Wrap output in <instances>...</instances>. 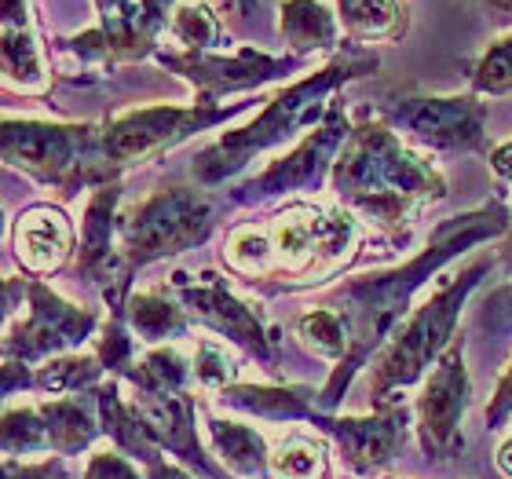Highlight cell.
Wrapping results in <instances>:
<instances>
[{
	"instance_id": "obj_1",
	"label": "cell",
	"mask_w": 512,
	"mask_h": 479,
	"mask_svg": "<svg viewBox=\"0 0 512 479\" xmlns=\"http://www.w3.org/2000/svg\"><path fill=\"white\" fill-rule=\"evenodd\" d=\"M512 227V213L505 209L502 198L472 209V213L450 216L428 235L425 249H417L406 264H395L388 271H370V275L344 278L337 286L322 289L319 300L322 308H333L344 319L348 330V355L330 370L326 384L319 388V410L337 414L344 403V395L352 388L363 366H370L374 355L392 341V333L403 326V319L414 311L417 289L425 286L428 278L439 275L454 256L469 253L483 242H502Z\"/></svg>"
},
{
	"instance_id": "obj_2",
	"label": "cell",
	"mask_w": 512,
	"mask_h": 479,
	"mask_svg": "<svg viewBox=\"0 0 512 479\" xmlns=\"http://www.w3.org/2000/svg\"><path fill=\"white\" fill-rule=\"evenodd\" d=\"M359 242L363 227L352 209L293 198L260 224H238L224 242V264L260 293H293L341 275Z\"/></svg>"
},
{
	"instance_id": "obj_3",
	"label": "cell",
	"mask_w": 512,
	"mask_h": 479,
	"mask_svg": "<svg viewBox=\"0 0 512 479\" xmlns=\"http://www.w3.org/2000/svg\"><path fill=\"white\" fill-rule=\"evenodd\" d=\"M333 198L381 231L406 227L421 209L447 198L443 172L399 139L381 118L359 114L330 176Z\"/></svg>"
},
{
	"instance_id": "obj_4",
	"label": "cell",
	"mask_w": 512,
	"mask_h": 479,
	"mask_svg": "<svg viewBox=\"0 0 512 479\" xmlns=\"http://www.w3.org/2000/svg\"><path fill=\"white\" fill-rule=\"evenodd\" d=\"M374 70H377L374 52H348V55H333L330 63L304 74L293 85L278 88L249 125L231 128V132L216 136L209 147L194 154L191 172L194 180H198V187L213 191L220 183L235 180L238 172L249 169L260 154L282 147L286 139L297 136L300 128H315L326 118L333 96L344 85H352V81L374 74Z\"/></svg>"
},
{
	"instance_id": "obj_5",
	"label": "cell",
	"mask_w": 512,
	"mask_h": 479,
	"mask_svg": "<svg viewBox=\"0 0 512 479\" xmlns=\"http://www.w3.org/2000/svg\"><path fill=\"white\" fill-rule=\"evenodd\" d=\"M491 267L494 260H472L461 275L447 278L432 297L421 300L406 315L370 370V410L403 403L406 388H414L436 370V362L458 337L461 308L469 304L472 289L480 286L483 275H491Z\"/></svg>"
},
{
	"instance_id": "obj_6",
	"label": "cell",
	"mask_w": 512,
	"mask_h": 479,
	"mask_svg": "<svg viewBox=\"0 0 512 479\" xmlns=\"http://www.w3.org/2000/svg\"><path fill=\"white\" fill-rule=\"evenodd\" d=\"M0 150L8 169L44 187H59L63 194L121 180L103 154V128L92 121L63 125V121L8 118L0 128Z\"/></svg>"
},
{
	"instance_id": "obj_7",
	"label": "cell",
	"mask_w": 512,
	"mask_h": 479,
	"mask_svg": "<svg viewBox=\"0 0 512 479\" xmlns=\"http://www.w3.org/2000/svg\"><path fill=\"white\" fill-rule=\"evenodd\" d=\"M220 205L209 191L165 183L121 216V253L132 267H150L169 256L191 253L216 231Z\"/></svg>"
},
{
	"instance_id": "obj_8",
	"label": "cell",
	"mask_w": 512,
	"mask_h": 479,
	"mask_svg": "<svg viewBox=\"0 0 512 479\" xmlns=\"http://www.w3.org/2000/svg\"><path fill=\"white\" fill-rule=\"evenodd\" d=\"M246 110V103H231V107H172V103H158V107H136L121 110L103 125V154L114 176L147 165V161L161 158L187 143L198 132H209L216 125H227Z\"/></svg>"
},
{
	"instance_id": "obj_9",
	"label": "cell",
	"mask_w": 512,
	"mask_h": 479,
	"mask_svg": "<svg viewBox=\"0 0 512 479\" xmlns=\"http://www.w3.org/2000/svg\"><path fill=\"white\" fill-rule=\"evenodd\" d=\"M355 118L348 114L344 99H333L326 118L311 128L308 136L300 139L297 147L275 158L264 172H256L253 180L238 183L231 191V202L235 205H264L275 202V198H308V194H319L322 183L333 176V165L341 158L344 143L352 136Z\"/></svg>"
},
{
	"instance_id": "obj_10",
	"label": "cell",
	"mask_w": 512,
	"mask_h": 479,
	"mask_svg": "<svg viewBox=\"0 0 512 479\" xmlns=\"http://www.w3.org/2000/svg\"><path fill=\"white\" fill-rule=\"evenodd\" d=\"M169 286L198 326L213 330L220 341L242 348L249 359H256L267 373L278 377L275 330L267 326L264 311L256 308V304H249V300H242L235 289L227 286L224 275H216V271H202V275L172 271Z\"/></svg>"
},
{
	"instance_id": "obj_11",
	"label": "cell",
	"mask_w": 512,
	"mask_h": 479,
	"mask_svg": "<svg viewBox=\"0 0 512 479\" xmlns=\"http://www.w3.org/2000/svg\"><path fill=\"white\" fill-rule=\"evenodd\" d=\"M377 118L395 132L432 150L450 154H491L487 147V103L476 92L458 96H384Z\"/></svg>"
},
{
	"instance_id": "obj_12",
	"label": "cell",
	"mask_w": 512,
	"mask_h": 479,
	"mask_svg": "<svg viewBox=\"0 0 512 479\" xmlns=\"http://www.w3.org/2000/svg\"><path fill=\"white\" fill-rule=\"evenodd\" d=\"M472 406V377L465 366V341L454 337L436 370L421 384L414 399V432L417 447L432 465H450L465 450V414Z\"/></svg>"
},
{
	"instance_id": "obj_13",
	"label": "cell",
	"mask_w": 512,
	"mask_h": 479,
	"mask_svg": "<svg viewBox=\"0 0 512 479\" xmlns=\"http://www.w3.org/2000/svg\"><path fill=\"white\" fill-rule=\"evenodd\" d=\"M99 330V311L70 304L59 297L44 278H30L26 297V319L8 322L4 333V359L41 366L44 359L77 352L85 341H92Z\"/></svg>"
},
{
	"instance_id": "obj_14",
	"label": "cell",
	"mask_w": 512,
	"mask_h": 479,
	"mask_svg": "<svg viewBox=\"0 0 512 479\" xmlns=\"http://www.w3.org/2000/svg\"><path fill=\"white\" fill-rule=\"evenodd\" d=\"M121 194V180L92 187L77 238V275L99 289L110 315H125L136 275V267L121 253Z\"/></svg>"
},
{
	"instance_id": "obj_15",
	"label": "cell",
	"mask_w": 512,
	"mask_h": 479,
	"mask_svg": "<svg viewBox=\"0 0 512 479\" xmlns=\"http://www.w3.org/2000/svg\"><path fill=\"white\" fill-rule=\"evenodd\" d=\"M158 63L169 74L183 77L194 88V103L202 107H224L220 99L253 92L271 81L297 74L304 59L297 55H267L256 48H238V52H158Z\"/></svg>"
},
{
	"instance_id": "obj_16",
	"label": "cell",
	"mask_w": 512,
	"mask_h": 479,
	"mask_svg": "<svg viewBox=\"0 0 512 479\" xmlns=\"http://www.w3.org/2000/svg\"><path fill=\"white\" fill-rule=\"evenodd\" d=\"M308 425L319 428L326 439H333L344 469L352 472L355 479H374L406 447V436L414 428V410L406 403L381 406V410H370V414H359V417L315 410L308 417Z\"/></svg>"
},
{
	"instance_id": "obj_17",
	"label": "cell",
	"mask_w": 512,
	"mask_h": 479,
	"mask_svg": "<svg viewBox=\"0 0 512 479\" xmlns=\"http://www.w3.org/2000/svg\"><path fill=\"white\" fill-rule=\"evenodd\" d=\"M180 0H136V8L128 11L118 22H96L92 30L77 33L66 41V48L81 59V63L96 66H118V63H136L147 55H158V37L161 30H169L172 11Z\"/></svg>"
},
{
	"instance_id": "obj_18",
	"label": "cell",
	"mask_w": 512,
	"mask_h": 479,
	"mask_svg": "<svg viewBox=\"0 0 512 479\" xmlns=\"http://www.w3.org/2000/svg\"><path fill=\"white\" fill-rule=\"evenodd\" d=\"M11 256L30 278H52L77 256V231L66 209L33 202L11 220Z\"/></svg>"
},
{
	"instance_id": "obj_19",
	"label": "cell",
	"mask_w": 512,
	"mask_h": 479,
	"mask_svg": "<svg viewBox=\"0 0 512 479\" xmlns=\"http://www.w3.org/2000/svg\"><path fill=\"white\" fill-rule=\"evenodd\" d=\"M132 403L172 461H180L183 469L194 472L198 479H235L224 465L209 461V454H205V443L198 439L202 403L191 392L172 395V399H132Z\"/></svg>"
},
{
	"instance_id": "obj_20",
	"label": "cell",
	"mask_w": 512,
	"mask_h": 479,
	"mask_svg": "<svg viewBox=\"0 0 512 479\" xmlns=\"http://www.w3.org/2000/svg\"><path fill=\"white\" fill-rule=\"evenodd\" d=\"M319 392L308 384H246L238 381L224 392H216L220 410H235V414L260 417V421H275V425H297L319 410Z\"/></svg>"
},
{
	"instance_id": "obj_21",
	"label": "cell",
	"mask_w": 512,
	"mask_h": 479,
	"mask_svg": "<svg viewBox=\"0 0 512 479\" xmlns=\"http://www.w3.org/2000/svg\"><path fill=\"white\" fill-rule=\"evenodd\" d=\"M205 436L213 447L216 461L224 465L235 479H271V443L260 428L231 421V417H216L209 406H202Z\"/></svg>"
},
{
	"instance_id": "obj_22",
	"label": "cell",
	"mask_w": 512,
	"mask_h": 479,
	"mask_svg": "<svg viewBox=\"0 0 512 479\" xmlns=\"http://www.w3.org/2000/svg\"><path fill=\"white\" fill-rule=\"evenodd\" d=\"M96 406H99V421H103V436L110 439V447L128 454L136 465H154L158 458H169L161 443L154 439L150 425L143 421V414L136 410V403H128L121 395V381L110 377L107 384L96 388Z\"/></svg>"
},
{
	"instance_id": "obj_23",
	"label": "cell",
	"mask_w": 512,
	"mask_h": 479,
	"mask_svg": "<svg viewBox=\"0 0 512 479\" xmlns=\"http://www.w3.org/2000/svg\"><path fill=\"white\" fill-rule=\"evenodd\" d=\"M41 417L48 428V454L59 458H77L92 450L103 436V421H99L96 388L81 395H63V399H41Z\"/></svg>"
},
{
	"instance_id": "obj_24",
	"label": "cell",
	"mask_w": 512,
	"mask_h": 479,
	"mask_svg": "<svg viewBox=\"0 0 512 479\" xmlns=\"http://www.w3.org/2000/svg\"><path fill=\"white\" fill-rule=\"evenodd\" d=\"M125 322L132 326V333H136L139 341L150 344V348L180 341L194 326V319L187 315V308H183L180 300H176L169 282L150 289H132L125 308Z\"/></svg>"
},
{
	"instance_id": "obj_25",
	"label": "cell",
	"mask_w": 512,
	"mask_h": 479,
	"mask_svg": "<svg viewBox=\"0 0 512 479\" xmlns=\"http://www.w3.org/2000/svg\"><path fill=\"white\" fill-rule=\"evenodd\" d=\"M278 33L297 59H308L315 52L333 55L341 48V19L319 0H282Z\"/></svg>"
},
{
	"instance_id": "obj_26",
	"label": "cell",
	"mask_w": 512,
	"mask_h": 479,
	"mask_svg": "<svg viewBox=\"0 0 512 479\" xmlns=\"http://www.w3.org/2000/svg\"><path fill=\"white\" fill-rule=\"evenodd\" d=\"M4 81L22 92H41L48 85V70L33 37L26 0H4Z\"/></svg>"
},
{
	"instance_id": "obj_27",
	"label": "cell",
	"mask_w": 512,
	"mask_h": 479,
	"mask_svg": "<svg viewBox=\"0 0 512 479\" xmlns=\"http://www.w3.org/2000/svg\"><path fill=\"white\" fill-rule=\"evenodd\" d=\"M118 381L132 384V399H172V395L191 392L194 359H187L180 348L161 344V348L139 355Z\"/></svg>"
},
{
	"instance_id": "obj_28",
	"label": "cell",
	"mask_w": 512,
	"mask_h": 479,
	"mask_svg": "<svg viewBox=\"0 0 512 479\" xmlns=\"http://www.w3.org/2000/svg\"><path fill=\"white\" fill-rule=\"evenodd\" d=\"M337 19L359 44H395L410 30L406 0H337Z\"/></svg>"
},
{
	"instance_id": "obj_29",
	"label": "cell",
	"mask_w": 512,
	"mask_h": 479,
	"mask_svg": "<svg viewBox=\"0 0 512 479\" xmlns=\"http://www.w3.org/2000/svg\"><path fill=\"white\" fill-rule=\"evenodd\" d=\"M103 362L92 352H66L55 359H44L41 366H33V392L48 395V399H63V395H81L99 388L103 377Z\"/></svg>"
},
{
	"instance_id": "obj_30",
	"label": "cell",
	"mask_w": 512,
	"mask_h": 479,
	"mask_svg": "<svg viewBox=\"0 0 512 479\" xmlns=\"http://www.w3.org/2000/svg\"><path fill=\"white\" fill-rule=\"evenodd\" d=\"M271 479H330L326 439L293 432L271 450Z\"/></svg>"
},
{
	"instance_id": "obj_31",
	"label": "cell",
	"mask_w": 512,
	"mask_h": 479,
	"mask_svg": "<svg viewBox=\"0 0 512 479\" xmlns=\"http://www.w3.org/2000/svg\"><path fill=\"white\" fill-rule=\"evenodd\" d=\"M293 326H297L300 344H304L311 355H319V359L333 362V366L348 355V330H344V319L333 308L311 304L308 311H300Z\"/></svg>"
},
{
	"instance_id": "obj_32",
	"label": "cell",
	"mask_w": 512,
	"mask_h": 479,
	"mask_svg": "<svg viewBox=\"0 0 512 479\" xmlns=\"http://www.w3.org/2000/svg\"><path fill=\"white\" fill-rule=\"evenodd\" d=\"M172 37L183 44V52H216L224 44V26L216 11L202 0H180L169 22Z\"/></svg>"
},
{
	"instance_id": "obj_33",
	"label": "cell",
	"mask_w": 512,
	"mask_h": 479,
	"mask_svg": "<svg viewBox=\"0 0 512 479\" xmlns=\"http://www.w3.org/2000/svg\"><path fill=\"white\" fill-rule=\"evenodd\" d=\"M0 447H4V458L15 461H26L30 454H48V428H44L41 406L33 403L4 410Z\"/></svg>"
},
{
	"instance_id": "obj_34",
	"label": "cell",
	"mask_w": 512,
	"mask_h": 479,
	"mask_svg": "<svg viewBox=\"0 0 512 479\" xmlns=\"http://www.w3.org/2000/svg\"><path fill=\"white\" fill-rule=\"evenodd\" d=\"M469 85L476 96H512V33L498 37V41L472 63Z\"/></svg>"
},
{
	"instance_id": "obj_35",
	"label": "cell",
	"mask_w": 512,
	"mask_h": 479,
	"mask_svg": "<svg viewBox=\"0 0 512 479\" xmlns=\"http://www.w3.org/2000/svg\"><path fill=\"white\" fill-rule=\"evenodd\" d=\"M238 359L231 355L227 341H216V337H205L198 341V352H194V381L205 392H224L231 384H238Z\"/></svg>"
},
{
	"instance_id": "obj_36",
	"label": "cell",
	"mask_w": 512,
	"mask_h": 479,
	"mask_svg": "<svg viewBox=\"0 0 512 479\" xmlns=\"http://www.w3.org/2000/svg\"><path fill=\"white\" fill-rule=\"evenodd\" d=\"M96 355L110 377H121L136 362V333L125 322V315H110L103 322V330L96 337Z\"/></svg>"
},
{
	"instance_id": "obj_37",
	"label": "cell",
	"mask_w": 512,
	"mask_h": 479,
	"mask_svg": "<svg viewBox=\"0 0 512 479\" xmlns=\"http://www.w3.org/2000/svg\"><path fill=\"white\" fill-rule=\"evenodd\" d=\"M81 479H147V472H139V465L121 450H99L85 461Z\"/></svg>"
},
{
	"instance_id": "obj_38",
	"label": "cell",
	"mask_w": 512,
	"mask_h": 479,
	"mask_svg": "<svg viewBox=\"0 0 512 479\" xmlns=\"http://www.w3.org/2000/svg\"><path fill=\"white\" fill-rule=\"evenodd\" d=\"M4 479H70V469H66V458H59V454L41 461L4 458Z\"/></svg>"
},
{
	"instance_id": "obj_39",
	"label": "cell",
	"mask_w": 512,
	"mask_h": 479,
	"mask_svg": "<svg viewBox=\"0 0 512 479\" xmlns=\"http://www.w3.org/2000/svg\"><path fill=\"white\" fill-rule=\"evenodd\" d=\"M509 417H512V359H509V366H505L502 381L494 384L491 403H487V428L494 432V428H502Z\"/></svg>"
},
{
	"instance_id": "obj_40",
	"label": "cell",
	"mask_w": 512,
	"mask_h": 479,
	"mask_svg": "<svg viewBox=\"0 0 512 479\" xmlns=\"http://www.w3.org/2000/svg\"><path fill=\"white\" fill-rule=\"evenodd\" d=\"M483 322L494 326V330H512V278L502 293H494L487 300V311H483Z\"/></svg>"
},
{
	"instance_id": "obj_41",
	"label": "cell",
	"mask_w": 512,
	"mask_h": 479,
	"mask_svg": "<svg viewBox=\"0 0 512 479\" xmlns=\"http://www.w3.org/2000/svg\"><path fill=\"white\" fill-rule=\"evenodd\" d=\"M4 381H0V392L4 395H15V392H33V366L30 362H15V359H4Z\"/></svg>"
},
{
	"instance_id": "obj_42",
	"label": "cell",
	"mask_w": 512,
	"mask_h": 479,
	"mask_svg": "<svg viewBox=\"0 0 512 479\" xmlns=\"http://www.w3.org/2000/svg\"><path fill=\"white\" fill-rule=\"evenodd\" d=\"M491 158V169H494V176L502 183H509L512 187V139H505V143H498V147L487 154Z\"/></svg>"
},
{
	"instance_id": "obj_43",
	"label": "cell",
	"mask_w": 512,
	"mask_h": 479,
	"mask_svg": "<svg viewBox=\"0 0 512 479\" xmlns=\"http://www.w3.org/2000/svg\"><path fill=\"white\" fill-rule=\"evenodd\" d=\"M147 479H198L194 472H187L180 465V461H172V458H158L154 465H147Z\"/></svg>"
},
{
	"instance_id": "obj_44",
	"label": "cell",
	"mask_w": 512,
	"mask_h": 479,
	"mask_svg": "<svg viewBox=\"0 0 512 479\" xmlns=\"http://www.w3.org/2000/svg\"><path fill=\"white\" fill-rule=\"evenodd\" d=\"M132 8H136V0H96V11H99V22H103V26L125 19Z\"/></svg>"
},
{
	"instance_id": "obj_45",
	"label": "cell",
	"mask_w": 512,
	"mask_h": 479,
	"mask_svg": "<svg viewBox=\"0 0 512 479\" xmlns=\"http://www.w3.org/2000/svg\"><path fill=\"white\" fill-rule=\"evenodd\" d=\"M494 465H498V472H502L505 479H512V436H505L502 443H498V450H494Z\"/></svg>"
},
{
	"instance_id": "obj_46",
	"label": "cell",
	"mask_w": 512,
	"mask_h": 479,
	"mask_svg": "<svg viewBox=\"0 0 512 479\" xmlns=\"http://www.w3.org/2000/svg\"><path fill=\"white\" fill-rule=\"evenodd\" d=\"M498 264L509 267V271H512V227H509V235H505L502 242H498Z\"/></svg>"
},
{
	"instance_id": "obj_47",
	"label": "cell",
	"mask_w": 512,
	"mask_h": 479,
	"mask_svg": "<svg viewBox=\"0 0 512 479\" xmlns=\"http://www.w3.org/2000/svg\"><path fill=\"white\" fill-rule=\"evenodd\" d=\"M483 4L494 11H502V15H512V0H483Z\"/></svg>"
},
{
	"instance_id": "obj_48",
	"label": "cell",
	"mask_w": 512,
	"mask_h": 479,
	"mask_svg": "<svg viewBox=\"0 0 512 479\" xmlns=\"http://www.w3.org/2000/svg\"><path fill=\"white\" fill-rule=\"evenodd\" d=\"M238 8H242V15H249L256 8V0H238Z\"/></svg>"
}]
</instances>
